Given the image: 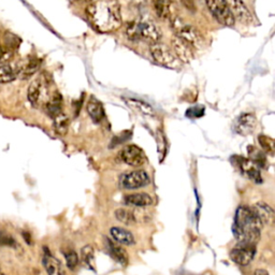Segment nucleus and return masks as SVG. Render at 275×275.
Instances as JSON below:
<instances>
[{
  "mask_svg": "<svg viewBox=\"0 0 275 275\" xmlns=\"http://www.w3.org/2000/svg\"><path fill=\"white\" fill-rule=\"evenodd\" d=\"M115 217L119 222L125 225H132L136 223L135 215H133V211L128 209H119L115 211Z\"/></svg>",
  "mask_w": 275,
  "mask_h": 275,
  "instance_id": "nucleus-28",
  "label": "nucleus"
},
{
  "mask_svg": "<svg viewBox=\"0 0 275 275\" xmlns=\"http://www.w3.org/2000/svg\"><path fill=\"white\" fill-rule=\"evenodd\" d=\"M153 9L159 19H173V5L170 0H153Z\"/></svg>",
  "mask_w": 275,
  "mask_h": 275,
  "instance_id": "nucleus-20",
  "label": "nucleus"
},
{
  "mask_svg": "<svg viewBox=\"0 0 275 275\" xmlns=\"http://www.w3.org/2000/svg\"><path fill=\"white\" fill-rule=\"evenodd\" d=\"M90 25L101 34H110L122 26V8L117 0H96L86 9Z\"/></svg>",
  "mask_w": 275,
  "mask_h": 275,
  "instance_id": "nucleus-1",
  "label": "nucleus"
},
{
  "mask_svg": "<svg viewBox=\"0 0 275 275\" xmlns=\"http://www.w3.org/2000/svg\"><path fill=\"white\" fill-rule=\"evenodd\" d=\"M125 104L127 105L128 108H130L132 111H135L136 113L142 114L144 116H154L155 111L153 107L147 104V102L141 100V99H136V98H124Z\"/></svg>",
  "mask_w": 275,
  "mask_h": 275,
  "instance_id": "nucleus-19",
  "label": "nucleus"
},
{
  "mask_svg": "<svg viewBox=\"0 0 275 275\" xmlns=\"http://www.w3.org/2000/svg\"><path fill=\"white\" fill-rule=\"evenodd\" d=\"M65 259H66V263L67 266L70 270H74L76 266L78 265V256L75 253L73 249H69L65 251Z\"/></svg>",
  "mask_w": 275,
  "mask_h": 275,
  "instance_id": "nucleus-32",
  "label": "nucleus"
},
{
  "mask_svg": "<svg viewBox=\"0 0 275 275\" xmlns=\"http://www.w3.org/2000/svg\"><path fill=\"white\" fill-rule=\"evenodd\" d=\"M39 67H40V60L37 58H28L22 60L14 70L17 77L26 80L37 72Z\"/></svg>",
  "mask_w": 275,
  "mask_h": 275,
  "instance_id": "nucleus-14",
  "label": "nucleus"
},
{
  "mask_svg": "<svg viewBox=\"0 0 275 275\" xmlns=\"http://www.w3.org/2000/svg\"><path fill=\"white\" fill-rule=\"evenodd\" d=\"M156 140H157V148H158L159 159H160V162H161L164 158V156H166V153H167V140H166V137H164L163 132L161 130L157 131Z\"/></svg>",
  "mask_w": 275,
  "mask_h": 275,
  "instance_id": "nucleus-30",
  "label": "nucleus"
},
{
  "mask_svg": "<svg viewBox=\"0 0 275 275\" xmlns=\"http://www.w3.org/2000/svg\"><path fill=\"white\" fill-rule=\"evenodd\" d=\"M14 246L15 241L10 237L9 234L0 232V246Z\"/></svg>",
  "mask_w": 275,
  "mask_h": 275,
  "instance_id": "nucleus-34",
  "label": "nucleus"
},
{
  "mask_svg": "<svg viewBox=\"0 0 275 275\" xmlns=\"http://www.w3.org/2000/svg\"><path fill=\"white\" fill-rule=\"evenodd\" d=\"M172 45H173L175 56L178 58L180 62L188 64V62H191L193 60L195 50L187 42L175 36L172 39Z\"/></svg>",
  "mask_w": 275,
  "mask_h": 275,
  "instance_id": "nucleus-13",
  "label": "nucleus"
},
{
  "mask_svg": "<svg viewBox=\"0 0 275 275\" xmlns=\"http://www.w3.org/2000/svg\"><path fill=\"white\" fill-rule=\"evenodd\" d=\"M248 155H249V159L253 161L258 168H264L266 164V157L265 153L259 148L255 146H248Z\"/></svg>",
  "mask_w": 275,
  "mask_h": 275,
  "instance_id": "nucleus-26",
  "label": "nucleus"
},
{
  "mask_svg": "<svg viewBox=\"0 0 275 275\" xmlns=\"http://www.w3.org/2000/svg\"><path fill=\"white\" fill-rule=\"evenodd\" d=\"M257 119L253 113H243L234 121L233 129L240 136L251 135L256 129Z\"/></svg>",
  "mask_w": 275,
  "mask_h": 275,
  "instance_id": "nucleus-12",
  "label": "nucleus"
},
{
  "mask_svg": "<svg viewBox=\"0 0 275 275\" xmlns=\"http://www.w3.org/2000/svg\"><path fill=\"white\" fill-rule=\"evenodd\" d=\"M83 2H90V0H83Z\"/></svg>",
  "mask_w": 275,
  "mask_h": 275,
  "instance_id": "nucleus-38",
  "label": "nucleus"
},
{
  "mask_svg": "<svg viewBox=\"0 0 275 275\" xmlns=\"http://www.w3.org/2000/svg\"><path fill=\"white\" fill-rule=\"evenodd\" d=\"M180 3L183 4V6L186 8L188 11L195 12L196 11V6L194 0H180Z\"/></svg>",
  "mask_w": 275,
  "mask_h": 275,
  "instance_id": "nucleus-35",
  "label": "nucleus"
},
{
  "mask_svg": "<svg viewBox=\"0 0 275 275\" xmlns=\"http://www.w3.org/2000/svg\"><path fill=\"white\" fill-rule=\"evenodd\" d=\"M42 261L48 275H67L61 262L56 257L50 254L49 251H45Z\"/></svg>",
  "mask_w": 275,
  "mask_h": 275,
  "instance_id": "nucleus-17",
  "label": "nucleus"
},
{
  "mask_svg": "<svg viewBox=\"0 0 275 275\" xmlns=\"http://www.w3.org/2000/svg\"><path fill=\"white\" fill-rule=\"evenodd\" d=\"M262 227L263 225L253 209L246 206L238 208L235 212L232 231L239 243L256 245L260 240Z\"/></svg>",
  "mask_w": 275,
  "mask_h": 275,
  "instance_id": "nucleus-2",
  "label": "nucleus"
},
{
  "mask_svg": "<svg viewBox=\"0 0 275 275\" xmlns=\"http://www.w3.org/2000/svg\"><path fill=\"white\" fill-rule=\"evenodd\" d=\"M231 162H233L234 166L240 170L242 174L250 178L256 184L262 183L260 170L258 169V167L250 159L244 158V157L241 156H233L231 157Z\"/></svg>",
  "mask_w": 275,
  "mask_h": 275,
  "instance_id": "nucleus-8",
  "label": "nucleus"
},
{
  "mask_svg": "<svg viewBox=\"0 0 275 275\" xmlns=\"http://www.w3.org/2000/svg\"><path fill=\"white\" fill-rule=\"evenodd\" d=\"M171 27L174 30L175 36L187 42L194 50H200L203 46L204 41L201 34L193 25L187 24L182 19H172Z\"/></svg>",
  "mask_w": 275,
  "mask_h": 275,
  "instance_id": "nucleus-4",
  "label": "nucleus"
},
{
  "mask_svg": "<svg viewBox=\"0 0 275 275\" xmlns=\"http://www.w3.org/2000/svg\"><path fill=\"white\" fill-rule=\"evenodd\" d=\"M151 55L155 62L169 69H179L182 62L178 60L175 54L172 52L166 44L157 42L150 46Z\"/></svg>",
  "mask_w": 275,
  "mask_h": 275,
  "instance_id": "nucleus-5",
  "label": "nucleus"
},
{
  "mask_svg": "<svg viewBox=\"0 0 275 275\" xmlns=\"http://www.w3.org/2000/svg\"><path fill=\"white\" fill-rule=\"evenodd\" d=\"M124 202L127 204V206H132L136 208H145L152 206L154 203V200L151 196L146 193H137L125 196Z\"/></svg>",
  "mask_w": 275,
  "mask_h": 275,
  "instance_id": "nucleus-18",
  "label": "nucleus"
},
{
  "mask_svg": "<svg viewBox=\"0 0 275 275\" xmlns=\"http://www.w3.org/2000/svg\"><path fill=\"white\" fill-rule=\"evenodd\" d=\"M110 233H111L112 239L121 245L130 246L135 244V237H133V234L127 229H124V228L121 227H113L111 228V230H110Z\"/></svg>",
  "mask_w": 275,
  "mask_h": 275,
  "instance_id": "nucleus-22",
  "label": "nucleus"
},
{
  "mask_svg": "<svg viewBox=\"0 0 275 275\" xmlns=\"http://www.w3.org/2000/svg\"><path fill=\"white\" fill-rule=\"evenodd\" d=\"M255 254L256 245L245 244V243H238V245L230 251V258L231 260L237 264L245 266L253 261Z\"/></svg>",
  "mask_w": 275,
  "mask_h": 275,
  "instance_id": "nucleus-9",
  "label": "nucleus"
},
{
  "mask_svg": "<svg viewBox=\"0 0 275 275\" xmlns=\"http://www.w3.org/2000/svg\"><path fill=\"white\" fill-rule=\"evenodd\" d=\"M107 243H108L107 246H108L110 256H111L114 260L117 263H120L121 265H123V266L127 265L129 262V258H128L127 251H126V249L121 245L115 244V243L111 242L110 240H107Z\"/></svg>",
  "mask_w": 275,
  "mask_h": 275,
  "instance_id": "nucleus-21",
  "label": "nucleus"
},
{
  "mask_svg": "<svg viewBox=\"0 0 275 275\" xmlns=\"http://www.w3.org/2000/svg\"><path fill=\"white\" fill-rule=\"evenodd\" d=\"M151 183L150 175L144 170H135L124 173L119 178V185L123 190H139Z\"/></svg>",
  "mask_w": 275,
  "mask_h": 275,
  "instance_id": "nucleus-7",
  "label": "nucleus"
},
{
  "mask_svg": "<svg viewBox=\"0 0 275 275\" xmlns=\"http://www.w3.org/2000/svg\"><path fill=\"white\" fill-rule=\"evenodd\" d=\"M61 108H62V99L59 93L53 94V95L50 97V99L48 100V102L45 104L46 113H48L52 119L62 112Z\"/></svg>",
  "mask_w": 275,
  "mask_h": 275,
  "instance_id": "nucleus-24",
  "label": "nucleus"
},
{
  "mask_svg": "<svg viewBox=\"0 0 275 275\" xmlns=\"http://www.w3.org/2000/svg\"><path fill=\"white\" fill-rule=\"evenodd\" d=\"M120 157L122 161L131 167H141L147 159L144 152L139 146L133 144L124 147L120 153Z\"/></svg>",
  "mask_w": 275,
  "mask_h": 275,
  "instance_id": "nucleus-11",
  "label": "nucleus"
},
{
  "mask_svg": "<svg viewBox=\"0 0 275 275\" xmlns=\"http://www.w3.org/2000/svg\"><path fill=\"white\" fill-rule=\"evenodd\" d=\"M126 35L131 41H144L154 44L160 41L161 33L152 22H132L126 29Z\"/></svg>",
  "mask_w": 275,
  "mask_h": 275,
  "instance_id": "nucleus-3",
  "label": "nucleus"
},
{
  "mask_svg": "<svg viewBox=\"0 0 275 275\" xmlns=\"http://www.w3.org/2000/svg\"><path fill=\"white\" fill-rule=\"evenodd\" d=\"M87 112L90 116V119L95 123H100L102 120L105 119V108L101 102L95 98L91 97L87 102Z\"/></svg>",
  "mask_w": 275,
  "mask_h": 275,
  "instance_id": "nucleus-23",
  "label": "nucleus"
},
{
  "mask_svg": "<svg viewBox=\"0 0 275 275\" xmlns=\"http://www.w3.org/2000/svg\"><path fill=\"white\" fill-rule=\"evenodd\" d=\"M5 54H6V52H5L4 49L2 48V45H0V60H2V59L5 57Z\"/></svg>",
  "mask_w": 275,
  "mask_h": 275,
  "instance_id": "nucleus-37",
  "label": "nucleus"
},
{
  "mask_svg": "<svg viewBox=\"0 0 275 275\" xmlns=\"http://www.w3.org/2000/svg\"><path fill=\"white\" fill-rule=\"evenodd\" d=\"M15 78H17V74H15V70L11 66L4 65L0 67V84L10 83Z\"/></svg>",
  "mask_w": 275,
  "mask_h": 275,
  "instance_id": "nucleus-29",
  "label": "nucleus"
},
{
  "mask_svg": "<svg viewBox=\"0 0 275 275\" xmlns=\"http://www.w3.org/2000/svg\"><path fill=\"white\" fill-rule=\"evenodd\" d=\"M81 259L83 263L87 266L91 271L96 272V259H95V251H94L93 246L85 245L81 249Z\"/></svg>",
  "mask_w": 275,
  "mask_h": 275,
  "instance_id": "nucleus-25",
  "label": "nucleus"
},
{
  "mask_svg": "<svg viewBox=\"0 0 275 275\" xmlns=\"http://www.w3.org/2000/svg\"><path fill=\"white\" fill-rule=\"evenodd\" d=\"M204 115V108L202 106H196L190 108L186 111V116L190 119H199Z\"/></svg>",
  "mask_w": 275,
  "mask_h": 275,
  "instance_id": "nucleus-33",
  "label": "nucleus"
},
{
  "mask_svg": "<svg viewBox=\"0 0 275 275\" xmlns=\"http://www.w3.org/2000/svg\"><path fill=\"white\" fill-rule=\"evenodd\" d=\"M206 4L211 14L219 24L226 27H232L234 25L235 19L227 0H206Z\"/></svg>",
  "mask_w": 275,
  "mask_h": 275,
  "instance_id": "nucleus-6",
  "label": "nucleus"
},
{
  "mask_svg": "<svg viewBox=\"0 0 275 275\" xmlns=\"http://www.w3.org/2000/svg\"><path fill=\"white\" fill-rule=\"evenodd\" d=\"M251 209L254 210L256 215L258 218L260 219L261 224L264 226H272L275 221V215H274V211L273 209L264 202H258L255 206L251 207Z\"/></svg>",
  "mask_w": 275,
  "mask_h": 275,
  "instance_id": "nucleus-16",
  "label": "nucleus"
},
{
  "mask_svg": "<svg viewBox=\"0 0 275 275\" xmlns=\"http://www.w3.org/2000/svg\"><path fill=\"white\" fill-rule=\"evenodd\" d=\"M258 142L260 144V146L262 147L263 152L269 153L271 155L274 154V150H275V144H274V140L268 136H259L258 137Z\"/></svg>",
  "mask_w": 275,
  "mask_h": 275,
  "instance_id": "nucleus-31",
  "label": "nucleus"
},
{
  "mask_svg": "<svg viewBox=\"0 0 275 275\" xmlns=\"http://www.w3.org/2000/svg\"><path fill=\"white\" fill-rule=\"evenodd\" d=\"M0 275H5V274H3V273H0Z\"/></svg>",
  "mask_w": 275,
  "mask_h": 275,
  "instance_id": "nucleus-39",
  "label": "nucleus"
},
{
  "mask_svg": "<svg viewBox=\"0 0 275 275\" xmlns=\"http://www.w3.org/2000/svg\"><path fill=\"white\" fill-rule=\"evenodd\" d=\"M229 7L234 19H238L240 22L244 23V24L246 25H249L253 23L254 21L253 15H251L248 8L245 6L244 3L242 2V0H231Z\"/></svg>",
  "mask_w": 275,
  "mask_h": 275,
  "instance_id": "nucleus-15",
  "label": "nucleus"
},
{
  "mask_svg": "<svg viewBox=\"0 0 275 275\" xmlns=\"http://www.w3.org/2000/svg\"><path fill=\"white\" fill-rule=\"evenodd\" d=\"M53 120H54V128L58 135H61V136L66 135L69 128V124H70L69 117L61 112L55 117H53Z\"/></svg>",
  "mask_w": 275,
  "mask_h": 275,
  "instance_id": "nucleus-27",
  "label": "nucleus"
},
{
  "mask_svg": "<svg viewBox=\"0 0 275 275\" xmlns=\"http://www.w3.org/2000/svg\"><path fill=\"white\" fill-rule=\"evenodd\" d=\"M253 275H270V274L268 271H265L263 269H257V270H255Z\"/></svg>",
  "mask_w": 275,
  "mask_h": 275,
  "instance_id": "nucleus-36",
  "label": "nucleus"
},
{
  "mask_svg": "<svg viewBox=\"0 0 275 275\" xmlns=\"http://www.w3.org/2000/svg\"><path fill=\"white\" fill-rule=\"evenodd\" d=\"M28 99L30 104L35 107L40 106L43 102L45 105L50 99L48 98V86L42 77L37 78L30 84L28 88Z\"/></svg>",
  "mask_w": 275,
  "mask_h": 275,
  "instance_id": "nucleus-10",
  "label": "nucleus"
}]
</instances>
